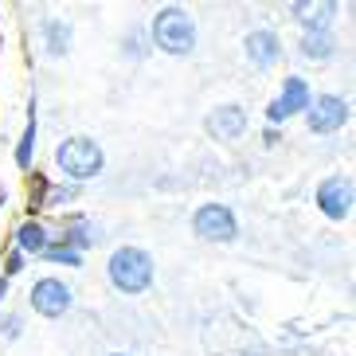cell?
<instances>
[{"label": "cell", "mask_w": 356, "mask_h": 356, "mask_svg": "<svg viewBox=\"0 0 356 356\" xmlns=\"http://www.w3.org/2000/svg\"><path fill=\"white\" fill-rule=\"evenodd\" d=\"M145 32H149V43L157 51L172 55V59H188L200 47V24L184 4H165V8H157L153 20L145 24Z\"/></svg>", "instance_id": "obj_1"}, {"label": "cell", "mask_w": 356, "mask_h": 356, "mask_svg": "<svg viewBox=\"0 0 356 356\" xmlns=\"http://www.w3.org/2000/svg\"><path fill=\"white\" fill-rule=\"evenodd\" d=\"M106 282H110L114 293H122V298H141V293H149L153 282H157V262H153V254L145 247L122 243L106 259Z\"/></svg>", "instance_id": "obj_2"}, {"label": "cell", "mask_w": 356, "mask_h": 356, "mask_svg": "<svg viewBox=\"0 0 356 356\" xmlns=\"http://www.w3.org/2000/svg\"><path fill=\"white\" fill-rule=\"evenodd\" d=\"M55 168H59V177L67 184H90L106 172V149L98 145L95 137L86 134H71L63 137L59 145H55Z\"/></svg>", "instance_id": "obj_3"}, {"label": "cell", "mask_w": 356, "mask_h": 356, "mask_svg": "<svg viewBox=\"0 0 356 356\" xmlns=\"http://www.w3.org/2000/svg\"><path fill=\"white\" fill-rule=\"evenodd\" d=\"M192 235L200 243H216V247H227V243L239 239V216L231 204H220V200H208L192 211Z\"/></svg>", "instance_id": "obj_4"}, {"label": "cell", "mask_w": 356, "mask_h": 356, "mask_svg": "<svg viewBox=\"0 0 356 356\" xmlns=\"http://www.w3.org/2000/svg\"><path fill=\"white\" fill-rule=\"evenodd\" d=\"M309 102H314V86H309V79H305V74H286L282 83H278V95L266 102V126L282 129L286 122L302 118L305 110H309Z\"/></svg>", "instance_id": "obj_5"}, {"label": "cell", "mask_w": 356, "mask_h": 356, "mask_svg": "<svg viewBox=\"0 0 356 356\" xmlns=\"http://www.w3.org/2000/svg\"><path fill=\"white\" fill-rule=\"evenodd\" d=\"M28 305L32 314L43 321H59L74 309V286L63 282L59 274H40L32 286H28Z\"/></svg>", "instance_id": "obj_6"}, {"label": "cell", "mask_w": 356, "mask_h": 356, "mask_svg": "<svg viewBox=\"0 0 356 356\" xmlns=\"http://www.w3.org/2000/svg\"><path fill=\"white\" fill-rule=\"evenodd\" d=\"M302 118H305V129L317 137L341 134L353 122V102L345 95H337V90H321V95H314V102H309V110Z\"/></svg>", "instance_id": "obj_7"}, {"label": "cell", "mask_w": 356, "mask_h": 356, "mask_svg": "<svg viewBox=\"0 0 356 356\" xmlns=\"http://www.w3.org/2000/svg\"><path fill=\"white\" fill-rule=\"evenodd\" d=\"M314 204L329 223H345L353 220V204H356V184L348 172H333L325 177L321 184L314 188Z\"/></svg>", "instance_id": "obj_8"}, {"label": "cell", "mask_w": 356, "mask_h": 356, "mask_svg": "<svg viewBox=\"0 0 356 356\" xmlns=\"http://www.w3.org/2000/svg\"><path fill=\"white\" fill-rule=\"evenodd\" d=\"M247 126H251V114H247V106H239V102L211 106L208 118H204V134H208L211 141H223V145L239 141V137L247 134Z\"/></svg>", "instance_id": "obj_9"}, {"label": "cell", "mask_w": 356, "mask_h": 356, "mask_svg": "<svg viewBox=\"0 0 356 356\" xmlns=\"http://www.w3.org/2000/svg\"><path fill=\"white\" fill-rule=\"evenodd\" d=\"M286 55V43L274 28H251L243 35V59L254 67V71H270V67L282 63Z\"/></svg>", "instance_id": "obj_10"}, {"label": "cell", "mask_w": 356, "mask_h": 356, "mask_svg": "<svg viewBox=\"0 0 356 356\" xmlns=\"http://www.w3.org/2000/svg\"><path fill=\"white\" fill-rule=\"evenodd\" d=\"M98 235H102V227H98V220H90L86 211H63L59 227L51 231L55 243H63V247H71V251H79V254L95 251Z\"/></svg>", "instance_id": "obj_11"}, {"label": "cell", "mask_w": 356, "mask_h": 356, "mask_svg": "<svg viewBox=\"0 0 356 356\" xmlns=\"http://www.w3.org/2000/svg\"><path fill=\"white\" fill-rule=\"evenodd\" d=\"M337 12H341L337 0H293L290 4V16L302 32H329L337 24Z\"/></svg>", "instance_id": "obj_12"}, {"label": "cell", "mask_w": 356, "mask_h": 356, "mask_svg": "<svg viewBox=\"0 0 356 356\" xmlns=\"http://www.w3.org/2000/svg\"><path fill=\"white\" fill-rule=\"evenodd\" d=\"M47 247H51V227L43 220L24 216V220L12 227V251H20L24 259H40Z\"/></svg>", "instance_id": "obj_13"}, {"label": "cell", "mask_w": 356, "mask_h": 356, "mask_svg": "<svg viewBox=\"0 0 356 356\" xmlns=\"http://www.w3.org/2000/svg\"><path fill=\"white\" fill-rule=\"evenodd\" d=\"M40 43L47 59H67L74 47V24L67 16H43L40 20Z\"/></svg>", "instance_id": "obj_14"}, {"label": "cell", "mask_w": 356, "mask_h": 356, "mask_svg": "<svg viewBox=\"0 0 356 356\" xmlns=\"http://www.w3.org/2000/svg\"><path fill=\"white\" fill-rule=\"evenodd\" d=\"M337 32L329 28V32H302L298 35V55H302L305 63H329L337 55Z\"/></svg>", "instance_id": "obj_15"}, {"label": "cell", "mask_w": 356, "mask_h": 356, "mask_svg": "<svg viewBox=\"0 0 356 356\" xmlns=\"http://www.w3.org/2000/svg\"><path fill=\"white\" fill-rule=\"evenodd\" d=\"M35 137H40V122H35V95H32L28 98V122H24V134L16 141V153H12V161H16L24 177L35 168Z\"/></svg>", "instance_id": "obj_16"}, {"label": "cell", "mask_w": 356, "mask_h": 356, "mask_svg": "<svg viewBox=\"0 0 356 356\" xmlns=\"http://www.w3.org/2000/svg\"><path fill=\"white\" fill-rule=\"evenodd\" d=\"M51 184H55V180L47 177V172H40V168L28 172V216H32V220H40V211H43V204H47Z\"/></svg>", "instance_id": "obj_17"}, {"label": "cell", "mask_w": 356, "mask_h": 356, "mask_svg": "<svg viewBox=\"0 0 356 356\" xmlns=\"http://www.w3.org/2000/svg\"><path fill=\"white\" fill-rule=\"evenodd\" d=\"M79 196H83V188L79 184H51V192H47V204H43V211H55V216H63V211H71V204H79Z\"/></svg>", "instance_id": "obj_18"}, {"label": "cell", "mask_w": 356, "mask_h": 356, "mask_svg": "<svg viewBox=\"0 0 356 356\" xmlns=\"http://www.w3.org/2000/svg\"><path fill=\"white\" fill-rule=\"evenodd\" d=\"M40 259L47 262V266H71V270H79L86 254H79V251H71V247H63V243H55V239H51V247H47Z\"/></svg>", "instance_id": "obj_19"}, {"label": "cell", "mask_w": 356, "mask_h": 356, "mask_svg": "<svg viewBox=\"0 0 356 356\" xmlns=\"http://www.w3.org/2000/svg\"><path fill=\"white\" fill-rule=\"evenodd\" d=\"M149 47H153V43H149V32L145 28H129L126 32V40H122V55H126V59H145V51Z\"/></svg>", "instance_id": "obj_20"}, {"label": "cell", "mask_w": 356, "mask_h": 356, "mask_svg": "<svg viewBox=\"0 0 356 356\" xmlns=\"http://www.w3.org/2000/svg\"><path fill=\"white\" fill-rule=\"evenodd\" d=\"M20 333H24V317L20 314L0 317V337H4V341H20Z\"/></svg>", "instance_id": "obj_21"}, {"label": "cell", "mask_w": 356, "mask_h": 356, "mask_svg": "<svg viewBox=\"0 0 356 356\" xmlns=\"http://www.w3.org/2000/svg\"><path fill=\"white\" fill-rule=\"evenodd\" d=\"M24 266H28V259H24L20 251H12V247H8V254H4V274H0V278H8V282H12Z\"/></svg>", "instance_id": "obj_22"}, {"label": "cell", "mask_w": 356, "mask_h": 356, "mask_svg": "<svg viewBox=\"0 0 356 356\" xmlns=\"http://www.w3.org/2000/svg\"><path fill=\"white\" fill-rule=\"evenodd\" d=\"M262 141H266V145H278V141H282V129H270V126H266V134H262Z\"/></svg>", "instance_id": "obj_23"}, {"label": "cell", "mask_w": 356, "mask_h": 356, "mask_svg": "<svg viewBox=\"0 0 356 356\" xmlns=\"http://www.w3.org/2000/svg\"><path fill=\"white\" fill-rule=\"evenodd\" d=\"M8 286H12L8 278H0V305H4V298H8Z\"/></svg>", "instance_id": "obj_24"}, {"label": "cell", "mask_w": 356, "mask_h": 356, "mask_svg": "<svg viewBox=\"0 0 356 356\" xmlns=\"http://www.w3.org/2000/svg\"><path fill=\"white\" fill-rule=\"evenodd\" d=\"M4 204H8V188H0V211H4Z\"/></svg>", "instance_id": "obj_25"}, {"label": "cell", "mask_w": 356, "mask_h": 356, "mask_svg": "<svg viewBox=\"0 0 356 356\" xmlns=\"http://www.w3.org/2000/svg\"><path fill=\"white\" fill-rule=\"evenodd\" d=\"M110 356H134V353H110Z\"/></svg>", "instance_id": "obj_26"}]
</instances>
